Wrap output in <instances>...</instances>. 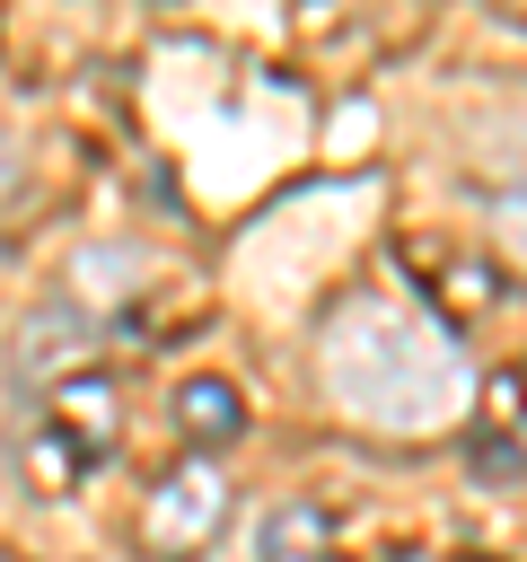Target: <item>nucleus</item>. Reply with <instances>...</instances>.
Segmentation results:
<instances>
[{
	"label": "nucleus",
	"mask_w": 527,
	"mask_h": 562,
	"mask_svg": "<svg viewBox=\"0 0 527 562\" xmlns=\"http://www.w3.org/2000/svg\"><path fill=\"white\" fill-rule=\"evenodd\" d=\"M325 386L378 430H448L466 404V360L404 299H351L325 325Z\"/></svg>",
	"instance_id": "f257e3e1"
},
{
	"label": "nucleus",
	"mask_w": 527,
	"mask_h": 562,
	"mask_svg": "<svg viewBox=\"0 0 527 562\" xmlns=\"http://www.w3.org/2000/svg\"><path fill=\"white\" fill-rule=\"evenodd\" d=\"M220 518H228V483H220L211 465H184V474H167V483L149 492L141 544H149V553H202V544L220 536Z\"/></svg>",
	"instance_id": "f03ea898"
},
{
	"label": "nucleus",
	"mask_w": 527,
	"mask_h": 562,
	"mask_svg": "<svg viewBox=\"0 0 527 562\" xmlns=\"http://www.w3.org/2000/svg\"><path fill=\"white\" fill-rule=\"evenodd\" d=\"M167 422H176L193 448H220V439L246 430V395H237L228 378H184V386L167 395Z\"/></svg>",
	"instance_id": "7ed1b4c3"
},
{
	"label": "nucleus",
	"mask_w": 527,
	"mask_h": 562,
	"mask_svg": "<svg viewBox=\"0 0 527 562\" xmlns=\"http://www.w3.org/2000/svg\"><path fill=\"white\" fill-rule=\"evenodd\" d=\"M44 430H61V439H70V457L114 448V386H105V378H61V386H53V422H44Z\"/></svg>",
	"instance_id": "20e7f679"
},
{
	"label": "nucleus",
	"mask_w": 527,
	"mask_h": 562,
	"mask_svg": "<svg viewBox=\"0 0 527 562\" xmlns=\"http://www.w3.org/2000/svg\"><path fill=\"white\" fill-rule=\"evenodd\" d=\"M325 536H334V518H325L316 501H299V509H281V518H272L264 553H272V562H325Z\"/></svg>",
	"instance_id": "39448f33"
},
{
	"label": "nucleus",
	"mask_w": 527,
	"mask_h": 562,
	"mask_svg": "<svg viewBox=\"0 0 527 562\" xmlns=\"http://www.w3.org/2000/svg\"><path fill=\"white\" fill-rule=\"evenodd\" d=\"M448 299H457V307H483V299H492V290H483V263H457V272H448Z\"/></svg>",
	"instance_id": "423d86ee"
},
{
	"label": "nucleus",
	"mask_w": 527,
	"mask_h": 562,
	"mask_svg": "<svg viewBox=\"0 0 527 562\" xmlns=\"http://www.w3.org/2000/svg\"><path fill=\"white\" fill-rule=\"evenodd\" d=\"M501 237L509 255H527V193H501Z\"/></svg>",
	"instance_id": "0eeeda50"
},
{
	"label": "nucleus",
	"mask_w": 527,
	"mask_h": 562,
	"mask_svg": "<svg viewBox=\"0 0 527 562\" xmlns=\"http://www.w3.org/2000/svg\"><path fill=\"white\" fill-rule=\"evenodd\" d=\"M518 404H527V369H518Z\"/></svg>",
	"instance_id": "6e6552de"
},
{
	"label": "nucleus",
	"mask_w": 527,
	"mask_h": 562,
	"mask_svg": "<svg viewBox=\"0 0 527 562\" xmlns=\"http://www.w3.org/2000/svg\"><path fill=\"white\" fill-rule=\"evenodd\" d=\"M457 562H492V553H457Z\"/></svg>",
	"instance_id": "1a4fd4ad"
},
{
	"label": "nucleus",
	"mask_w": 527,
	"mask_h": 562,
	"mask_svg": "<svg viewBox=\"0 0 527 562\" xmlns=\"http://www.w3.org/2000/svg\"><path fill=\"white\" fill-rule=\"evenodd\" d=\"M325 562H343V553H325Z\"/></svg>",
	"instance_id": "9d476101"
}]
</instances>
